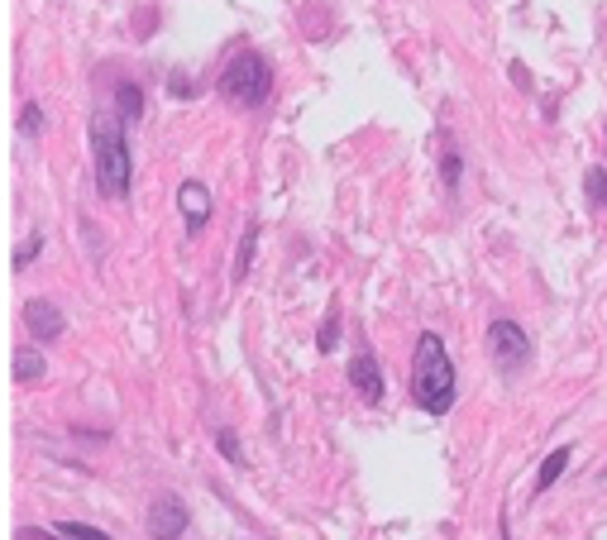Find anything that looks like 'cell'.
<instances>
[{"mask_svg":"<svg viewBox=\"0 0 607 540\" xmlns=\"http://www.w3.org/2000/svg\"><path fill=\"white\" fill-rule=\"evenodd\" d=\"M15 378H20V383H38V378H44V354H38V349H20L15 354Z\"/></svg>","mask_w":607,"mask_h":540,"instance_id":"cell-11","label":"cell"},{"mask_svg":"<svg viewBox=\"0 0 607 540\" xmlns=\"http://www.w3.org/2000/svg\"><path fill=\"white\" fill-rule=\"evenodd\" d=\"M455 388H459V374L450 349H445V340L435 331H426L416 340V359H412V402L431 416H445L455 406Z\"/></svg>","mask_w":607,"mask_h":540,"instance_id":"cell-1","label":"cell"},{"mask_svg":"<svg viewBox=\"0 0 607 540\" xmlns=\"http://www.w3.org/2000/svg\"><path fill=\"white\" fill-rule=\"evenodd\" d=\"M38 249H44V234H30V244H24V254H15V268H24L30 258H38Z\"/></svg>","mask_w":607,"mask_h":540,"instance_id":"cell-18","label":"cell"},{"mask_svg":"<svg viewBox=\"0 0 607 540\" xmlns=\"http://www.w3.org/2000/svg\"><path fill=\"white\" fill-rule=\"evenodd\" d=\"M115 115H121L125 125H135L139 115H144V91H139V82H121V87H115Z\"/></svg>","mask_w":607,"mask_h":540,"instance_id":"cell-9","label":"cell"},{"mask_svg":"<svg viewBox=\"0 0 607 540\" xmlns=\"http://www.w3.org/2000/svg\"><path fill=\"white\" fill-rule=\"evenodd\" d=\"M584 196H588V206H593V210H603V206H607V168H598V163L588 168V177H584Z\"/></svg>","mask_w":607,"mask_h":540,"instance_id":"cell-12","label":"cell"},{"mask_svg":"<svg viewBox=\"0 0 607 540\" xmlns=\"http://www.w3.org/2000/svg\"><path fill=\"white\" fill-rule=\"evenodd\" d=\"M187 531V507H182V497H158L149 507V536L153 540H177Z\"/></svg>","mask_w":607,"mask_h":540,"instance_id":"cell-6","label":"cell"},{"mask_svg":"<svg viewBox=\"0 0 607 540\" xmlns=\"http://www.w3.org/2000/svg\"><path fill=\"white\" fill-rule=\"evenodd\" d=\"M24 325H30L34 340H58L62 335V311L53 307V301L34 297V301H24Z\"/></svg>","mask_w":607,"mask_h":540,"instance_id":"cell-8","label":"cell"},{"mask_svg":"<svg viewBox=\"0 0 607 540\" xmlns=\"http://www.w3.org/2000/svg\"><path fill=\"white\" fill-rule=\"evenodd\" d=\"M345 378H350V388L359 392L364 402H382V392H388V383H382V368H378V359L368 349H359V354H350V368H345Z\"/></svg>","mask_w":607,"mask_h":540,"instance_id":"cell-5","label":"cell"},{"mask_svg":"<svg viewBox=\"0 0 607 540\" xmlns=\"http://www.w3.org/2000/svg\"><path fill=\"white\" fill-rule=\"evenodd\" d=\"M526 354H531V340H526V331L517 321H493V325H488V359H493L497 374L512 378L526 364Z\"/></svg>","mask_w":607,"mask_h":540,"instance_id":"cell-4","label":"cell"},{"mask_svg":"<svg viewBox=\"0 0 607 540\" xmlns=\"http://www.w3.org/2000/svg\"><path fill=\"white\" fill-rule=\"evenodd\" d=\"M316 345H321V354H330V349L340 345V321H335V315H330V321L321 325V335H316Z\"/></svg>","mask_w":607,"mask_h":540,"instance_id":"cell-16","label":"cell"},{"mask_svg":"<svg viewBox=\"0 0 607 540\" xmlns=\"http://www.w3.org/2000/svg\"><path fill=\"white\" fill-rule=\"evenodd\" d=\"M177 206H182V220H187V234H202V226L210 220V192L196 177H187L177 187Z\"/></svg>","mask_w":607,"mask_h":540,"instance_id":"cell-7","label":"cell"},{"mask_svg":"<svg viewBox=\"0 0 607 540\" xmlns=\"http://www.w3.org/2000/svg\"><path fill=\"white\" fill-rule=\"evenodd\" d=\"M254 240H259V226H249L244 234H240V258H234V283L249 273V263H254Z\"/></svg>","mask_w":607,"mask_h":540,"instance_id":"cell-13","label":"cell"},{"mask_svg":"<svg viewBox=\"0 0 607 540\" xmlns=\"http://www.w3.org/2000/svg\"><path fill=\"white\" fill-rule=\"evenodd\" d=\"M91 168H96L101 192L111 196V202H125L129 177H135V158H129L121 115H101V120H91Z\"/></svg>","mask_w":607,"mask_h":540,"instance_id":"cell-2","label":"cell"},{"mask_svg":"<svg viewBox=\"0 0 607 540\" xmlns=\"http://www.w3.org/2000/svg\"><path fill=\"white\" fill-rule=\"evenodd\" d=\"M58 536H62V540H111L105 531H96V526H87V521H62Z\"/></svg>","mask_w":607,"mask_h":540,"instance_id":"cell-14","label":"cell"},{"mask_svg":"<svg viewBox=\"0 0 607 540\" xmlns=\"http://www.w3.org/2000/svg\"><path fill=\"white\" fill-rule=\"evenodd\" d=\"M564 469H570V445H560L556 455H546V464H540V473H536V493H546V489L560 479Z\"/></svg>","mask_w":607,"mask_h":540,"instance_id":"cell-10","label":"cell"},{"mask_svg":"<svg viewBox=\"0 0 607 540\" xmlns=\"http://www.w3.org/2000/svg\"><path fill=\"white\" fill-rule=\"evenodd\" d=\"M216 91L230 105H240V111H254V105H263V101H268V91H273L268 58H263V53H254V48H240L226 62V72L216 77Z\"/></svg>","mask_w":607,"mask_h":540,"instance_id":"cell-3","label":"cell"},{"mask_svg":"<svg viewBox=\"0 0 607 540\" xmlns=\"http://www.w3.org/2000/svg\"><path fill=\"white\" fill-rule=\"evenodd\" d=\"M216 445H220V455H226L230 464H240V440H234V430H216Z\"/></svg>","mask_w":607,"mask_h":540,"instance_id":"cell-17","label":"cell"},{"mask_svg":"<svg viewBox=\"0 0 607 540\" xmlns=\"http://www.w3.org/2000/svg\"><path fill=\"white\" fill-rule=\"evenodd\" d=\"M445 182L459 187V153H445Z\"/></svg>","mask_w":607,"mask_h":540,"instance_id":"cell-19","label":"cell"},{"mask_svg":"<svg viewBox=\"0 0 607 540\" xmlns=\"http://www.w3.org/2000/svg\"><path fill=\"white\" fill-rule=\"evenodd\" d=\"M15 540H58V536H48V531H34V526H20Z\"/></svg>","mask_w":607,"mask_h":540,"instance_id":"cell-20","label":"cell"},{"mask_svg":"<svg viewBox=\"0 0 607 540\" xmlns=\"http://www.w3.org/2000/svg\"><path fill=\"white\" fill-rule=\"evenodd\" d=\"M20 129L24 135H44V111H38V101H24V111H20Z\"/></svg>","mask_w":607,"mask_h":540,"instance_id":"cell-15","label":"cell"}]
</instances>
